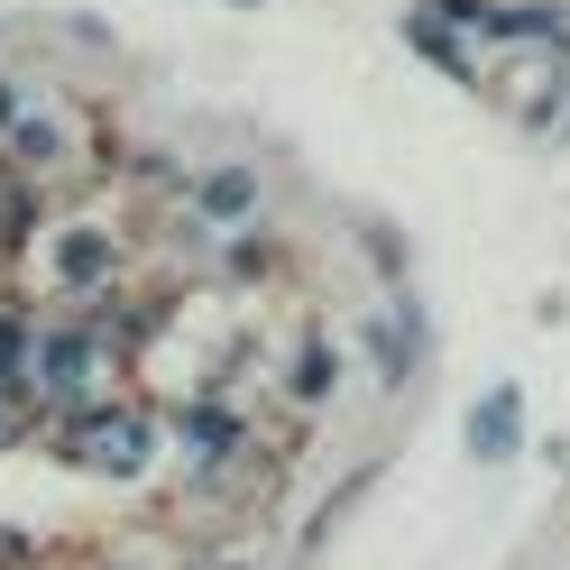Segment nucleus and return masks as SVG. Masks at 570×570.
Returning <instances> with one entry per match:
<instances>
[{"label": "nucleus", "instance_id": "f257e3e1", "mask_svg": "<svg viewBox=\"0 0 570 570\" xmlns=\"http://www.w3.org/2000/svg\"><path fill=\"white\" fill-rule=\"evenodd\" d=\"M83 442H92L101 470H138V451H148V423H138V414H101Z\"/></svg>", "mask_w": 570, "mask_h": 570}, {"label": "nucleus", "instance_id": "f03ea898", "mask_svg": "<svg viewBox=\"0 0 570 570\" xmlns=\"http://www.w3.org/2000/svg\"><path fill=\"white\" fill-rule=\"evenodd\" d=\"M248 203H258V185H248L239 166H222V175L203 185V212H222V222H230V212H248Z\"/></svg>", "mask_w": 570, "mask_h": 570}, {"label": "nucleus", "instance_id": "7ed1b4c3", "mask_svg": "<svg viewBox=\"0 0 570 570\" xmlns=\"http://www.w3.org/2000/svg\"><path fill=\"white\" fill-rule=\"evenodd\" d=\"M507 433H515V396H488V414H479V451H507Z\"/></svg>", "mask_w": 570, "mask_h": 570}, {"label": "nucleus", "instance_id": "20e7f679", "mask_svg": "<svg viewBox=\"0 0 570 570\" xmlns=\"http://www.w3.org/2000/svg\"><path fill=\"white\" fill-rule=\"evenodd\" d=\"M83 368H92V350H83V341H56V350H47V377H56V386H75Z\"/></svg>", "mask_w": 570, "mask_h": 570}, {"label": "nucleus", "instance_id": "39448f33", "mask_svg": "<svg viewBox=\"0 0 570 570\" xmlns=\"http://www.w3.org/2000/svg\"><path fill=\"white\" fill-rule=\"evenodd\" d=\"M185 433H194L203 451H222V442H230V423H222V414H212V405H194V414H185Z\"/></svg>", "mask_w": 570, "mask_h": 570}, {"label": "nucleus", "instance_id": "423d86ee", "mask_svg": "<svg viewBox=\"0 0 570 570\" xmlns=\"http://www.w3.org/2000/svg\"><path fill=\"white\" fill-rule=\"evenodd\" d=\"M65 276L92 285V276H101V239H65Z\"/></svg>", "mask_w": 570, "mask_h": 570}, {"label": "nucleus", "instance_id": "0eeeda50", "mask_svg": "<svg viewBox=\"0 0 570 570\" xmlns=\"http://www.w3.org/2000/svg\"><path fill=\"white\" fill-rule=\"evenodd\" d=\"M0 120H19V92H10V83H0Z\"/></svg>", "mask_w": 570, "mask_h": 570}]
</instances>
